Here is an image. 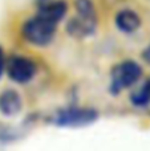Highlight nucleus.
I'll return each mask as SVG.
<instances>
[{"label":"nucleus","instance_id":"obj_9","mask_svg":"<svg viewBox=\"0 0 150 151\" xmlns=\"http://www.w3.org/2000/svg\"><path fill=\"white\" fill-rule=\"evenodd\" d=\"M5 69V56H4V50L0 47V78L3 76V72Z\"/></svg>","mask_w":150,"mask_h":151},{"label":"nucleus","instance_id":"obj_2","mask_svg":"<svg viewBox=\"0 0 150 151\" xmlns=\"http://www.w3.org/2000/svg\"><path fill=\"white\" fill-rule=\"evenodd\" d=\"M77 16L68 21L66 32L72 37H88L96 33L98 24L97 12L92 0H74Z\"/></svg>","mask_w":150,"mask_h":151},{"label":"nucleus","instance_id":"obj_4","mask_svg":"<svg viewBox=\"0 0 150 151\" xmlns=\"http://www.w3.org/2000/svg\"><path fill=\"white\" fill-rule=\"evenodd\" d=\"M142 68L133 60H125L113 66L110 72L109 93L112 96H118L124 90L132 88L142 77Z\"/></svg>","mask_w":150,"mask_h":151},{"label":"nucleus","instance_id":"obj_6","mask_svg":"<svg viewBox=\"0 0 150 151\" xmlns=\"http://www.w3.org/2000/svg\"><path fill=\"white\" fill-rule=\"evenodd\" d=\"M141 17L134 12L133 9L125 8L117 12L116 17H114V24H116L117 29L121 31L122 33L132 35L137 32L141 28Z\"/></svg>","mask_w":150,"mask_h":151},{"label":"nucleus","instance_id":"obj_7","mask_svg":"<svg viewBox=\"0 0 150 151\" xmlns=\"http://www.w3.org/2000/svg\"><path fill=\"white\" fill-rule=\"evenodd\" d=\"M23 107V99L21 96L13 89L0 93V113L5 117H15L21 111Z\"/></svg>","mask_w":150,"mask_h":151},{"label":"nucleus","instance_id":"obj_8","mask_svg":"<svg viewBox=\"0 0 150 151\" xmlns=\"http://www.w3.org/2000/svg\"><path fill=\"white\" fill-rule=\"evenodd\" d=\"M130 102L136 107H146L150 105V78L144 82L141 88L130 94Z\"/></svg>","mask_w":150,"mask_h":151},{"label":"nucleus","instance_id":"obj_5","mask_svg":"<svg viewBox=\"0 0 150 151\" xmlns=\"http://www.w3.org/2000/svg\"><path fill=\"white\" fill-rule=\"evenodd\" d=\"M8 77L16 83H24L31 82L37 73V65L33 60L29 57L20 55H15L5 63Z\"/></svg>","mask_w":150,"mask_h":151},{"label":"nucleus","instance_id":"obj_10","mask_svg":"<svg viewBox=\"0 0 150 151\" xmlns=\"http://www.w3.org/2000/svg\"><path fill=\"white\" fill-rule=\"evenodd\" d=\"M142 58L146 61L148 64H150V45L148 48H145L144 49V52H142Z\"/></svg>","mask_w":150,"mask_h":151},{"label":"nucleus","instance_id":"obj_3","mask_svg":"<svg viewBox=\"0 0 150 151\" xmlns=\"http://www.w3.org/2000/svg\"><path fill=\"white\" fill-rule=\"evenodd\" d=\"M98 119V111L93 107H64L50 117V122L57 127L77 129L87 127Z\"/></svg>","mask_w":150,"mask_h":151},{"label":"nucleus","instance_id":"obj_1","mask_svg":"<svg viewBox=\"0 0 150 151\" xmlns=\"http://www.w3.org/2000/svg\"><path fill=\"white\" fill-rule=\"evenodd\" d=\"M58 21L37 11L35 16L25 21L21 27V36L29 44L36 47H47L56 35Z\"/></svg>","mask_w":150,"mask_h":151}]
</instances>
